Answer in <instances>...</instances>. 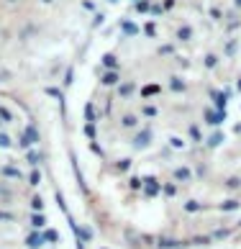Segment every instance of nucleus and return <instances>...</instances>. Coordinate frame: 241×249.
<instances>
[{
    "label": "nucleus",
    "instance_id": "nucleus-1",
    "mask_svg": "<svg viewBox=\"0 0 241 249\" xmlns=\"http://www.w3.org/2000/svg\"><path fill=\"white\" fill-rule=\"evenodd\" d=\"M5 3H8V5H16V3H21V0H5Z\"/></svg>",
    "mask_w": 241,
    "mask_h": 249
},
{
    "label": "nucleus",
    "instance_id": "nucleus-2",
    "mask_svg": "<svg viewBox=\"0 0 241 249\" xmlns=\"http://www.w3.org/2000/svg\"><path fill=\"white\" fill-rule=\"evenodd\" d=\"M41 3H44V5H52V3H54V0H41Z\"/></svg>",
    "mask_w": 241,
    "mask_h": 249
}]
</instances>
